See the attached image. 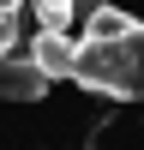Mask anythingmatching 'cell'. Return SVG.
Listing matches in <instances>:
<instances>
[{"label":"cell","instance_id":"obj_1","mask_svg":"<svg viewBox=\"0 0 144 150\" xmlns=\"http://www.w3.org/2000/svg\"><path fill=\"white\" fill-rule=\"evenodd\" d=\"M66 78L114 102H144V24L132 18L114 36H78Z\"/></svg>","mask_w":144,"mask_h":150},{"label":"cell","instance_id":"obj_2","mask_svg":"<svg viewBox=\"0 0 144 150\" xmlns=\"http://www.w3.org/2000/svg\"><path fill=\"white\" fill-rule=\"evenodd\" d=\"M42 96H48V78L30 66L24 48L0 54V102H42Z\"/></svg>","mask_w":144,"mask_h":150},{"label":"cell","instance_id":"obj_3","mask_svg":"<svg viewBox=\"0 0 144 150\" xmlns=\"http://www.w3.org/2000/svg\"><path fill=\"white\" fill-rule=\"evenodd\" d=\"M24 54H30V66L42 72L48 84L66 78L72 72V30H42V24H36V36L24 42Z\"/></svg>","mask_w":144,"mask_h":150},{"label":"cell","instance_id":"obj_4","mask_svg":"<svg viewBox=\"0 0 144 150\" xmlns=\"http://www.w3.org/2000/svg\"><path fill=\"white\" fill-rule=\"evenodd\" d=\"M24 12H30L42 30H72V24H78V6H72V0H24Z\"/></svg>","mask_w":144,"mask_h":150},{"label":"cell","instance_id":"obj_5","mask_svg":"<svg viewBox=\"0 0 144 150\" xmlns=\"http://www.w3.org/2000/svg\"><path fill=\"white\" fill-rule=\"evenodd\" d=\"M132 24V12H120L114 0H102L96 12H84V36H114V30H126Z\"/></svg>","mask_w":144,"mask_h":150},{"label":"cell","instance_id":"obj_6","mask_svg":"<svg viewBox=\"0 0 144 150\" xmlns=\"http://www.w3.org/2000/svg\"><path fill=\"white\" fill-rule=\"evenodd\" d=\"M0 12H24V0H0Z\"/></svg>","mask_w":144,"mask_h":150}]
</instances>
